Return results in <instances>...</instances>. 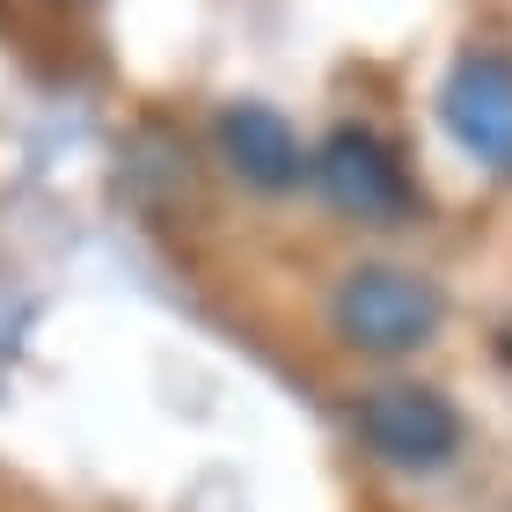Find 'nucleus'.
<instances>
[{
	"label": "nucleus",
	"mask_w": 512,
	"mask_h": 512,
	"mask_svg": "<svg viewBox=\"0 0 512 512\" xmlns=\"http://www.w3.org/2000/svg\"><path fill=\"white\" fill-rule=\"evenodd\" d=\"M447 322V300H439L432 278L395 271V264H366L330 293V330L366 359H403L417 344L439 337Z\"/></svg>",
	"instance_id": "nucleus-1"
},
{
	"label": "nucleus",
	"mask_w": 512,
	"mask_h": 512,
	"mask_svg": "<svg viewBox=\"0 0 512 512\" xmlns=\"http://www.w3.org/2000/svg\"><path fill=\"white\" fill-rule=\"evenodd\" d=\"M352 425L366 439V454H381L388 469H410V476L447 469V461L461 454V410L439 388H425V381H381V388H366L359 410H352Z\"/></svg>",
	"instance_id": "nucleus-2"
},
{
	"label": "nucleus",
	"mask_w": 512,
	"mask_h": 512,
	"mask_svg": "<svg viewBox=\"0 0 512 512\" xmlns=\"http://www.w3.org/2000/svg\"><path fill=\"white\" fill-rule=\"evenodd\" d=\"M315 176H322V198L337 213H352L366 227H395L410 213V176L374 132H337L330 147L315 154Z\"/></svg>",
	"instance_id": "nucleus-3"
},
{
	"label": "nucleus",
	"mask_w": 512,
	"mask_h": 512,
	"mask_svg": "<svg viewBox=\"0 0 512 512\" xmlns=\"http://www.w3.org/2000/svg\"><path fill=\"white\" fill-rule=\"evenodd\" d=\"M439 110H447V132L476 161L512 169V59H498V52L461 59L454 81H447V96H439Z\"/></svg>",
	"instance_id": "nucleus-4"
},
{
	"label": "nucleus",
	"mask_w": 512,
	"mask_h": 512,
	"mask_svg": "<svg viewBox=\"0 0 512 512\" xmlns=\"http://www.w3.org/2000/svg\"><path fill=\"white\" fill-rule=\"evenodd\" d=\"M220 147H227V161H235L249 183H264V191H286V183L308 169V154H300L293 125L278 118V110H264V103L227 110V118H220Z\"/></svg>",
	"instance_id": "nucleus-5"
}]
</instances>
